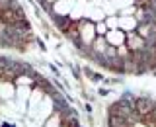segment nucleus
<instances>
[{"label": "nucleus", "instance_id": "5", "mask_svg": "<svg viewBox=\"0 0 156 127\" xmlns=\"http://www.w3.org/2000/svg\"><path fill=\"white\" fill-rule=\"evenodd\" d=\"M109 127H129V123L121 115H109Z\"/></svg>", "mask_w": 156, "mask_h": 127}, {"label": "nucleus", "instance_id": "2", "mask_svg": "<svg viewBox=\"0 0 156 127\" xmlns=\"http://www.w3.org/2000/svg\"><path fill=\"white\" fill-rule=\"evenodd\" d=\"M20 22H23V20L18 16V12L12 6L6 10H0V24H4V26H16Z\"/></svg>", "mask_w": 156, "mask_h": 127}, {"label": "nucleus", "instance_id": "6", "mask_svg": "<svg viewBox=\"0 0 156 127\" xmlns=\"http://www.w3.org/2000/svg\"><path fill=\"white\" fill-rule=\"evenodd\" d=\"M105 49H107V45H105L104 37H98L96 41L92 43V53H105Z\"/></svg>", "mask_w": 156, "mask_h": 127}, {"label": "nucleus", "instance_id": "1", "mask_svg": "<svg viewBox=\"0 0 156 127\" xmlns=\"http://www.w3.org/2000/svg\"><path fill=\"white\" fill-rule=\"evenodd\" d=\"M154 106L156 104L150 100V98H136L135 100V114H139L140 117H146V115L152 114Z\"/></svg>", "mask_w": 156, "mask_h": 127}, {"label": "nucleus", "instance_id": "4", "mask_svg": "<svg viewBox=\"0 0 156 127\" xmlns=\"http://www.w3.org/2000/svg\"><path fill=\"white\" fill-rule=\"evenodd\" d=\"M0 78H2V80H6V82L20 78V71H18V67L14 65V63H8V65L4 67V68H0Z\"/></svg>", "mask_w": 156, "mask_h": 127}, {"label": "nucleus", "instance_id": "7", "mask_svg": "<svg viewBox=\"0 0 156 127\" xmlns=\"http://www.w3.org/2000/svg\"><path fill=\"white\" fill-rule=\"evenodd\" d=\"M136 8H146V10H154V0H135Z\"/></svg>", "mask_w": 156, "mask_h": 127}, {"label": "nucleus", "instance_id": "3", "mask_svg": "<svg viewBox=\"0 0 156 127\" xmlns=\"http://www.w3.org/2000/svg\"><path fill=\"white\" fill-rule=\"evenodd\" d=\"M127 47L131 49V51H140V49H144L146 47V43H144V39L139 35L136 31H131V33H127Z\"/></svg>", "mask_w": 156, "mask_h": 127}, {"label": "nucleus", "instance_id": "8", "mask_svg": "<svg viewBox=\"0 0 156 127\" xmlns=\"http://www.w3.org/2000/svg\"><path fill=\"white\" fill-rule=\"evenodd\" d=\"M105 57H107V59H115V57H117V49L107 45V49H105Z\"/></svg>", "mask_w": 156, "mask_h": 127}]
</instances>
